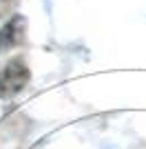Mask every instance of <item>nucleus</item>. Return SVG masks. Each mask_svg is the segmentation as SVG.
Returning a JSON list of instances; mask_svg holds the SVG:
<instances>
[{
	"label": "nucleus",
	"instance_id": "1",
	"mask_svg": "<svg viewBox=\"0 0 146 149\" xmlns=\"http://www.w3.org/2000/svg\"><path fill=\"white\" fill-rule=\"evenodd\" d=\"M31 80L29 67L22 58H13L0 69V98H9L13 93L22 91Z\"/></svg>",
	"mask_w": 146,
	"mask_h": 149
},
{
	"label": "nucleus",
	"instance_id": "2",
	"mask_svg": "<svg viewBox=\"0 0 146 149\" xmlns=\"http://www.w3.org/2000/svg\"><path fill=\"white\" fill-rule=\"evenodd\" d=\"M24 29H27V22L22 16H13L11 20H7L5 27L0 29V54L24 45V38H27Z\"/></svg>",
	"mask_w": 146,
	"mask_h": 149
}]
</instances>
